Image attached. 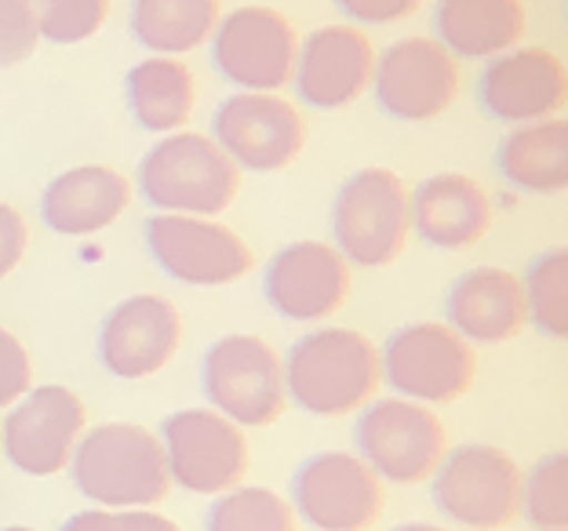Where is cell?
<instances>
[{"mask_svg": "<svg viewBox=\"0 0 568 531\" xmlns=\"http://www.w3.org/2000/svg\"><path fill=\"white\" fill-rule=\"evenodd\" d=\"M41 44L30 0H0V70L19 67Z\"/></svg>", "mask_w": 568, "mask_h": 531, "instance_id": "cell-31", "label": "cell"}, {"mask_svg": "<svg viewBox=\"0 0 568 531\" xmlns=\"http://www.w3.org/2000/svg\"><path fill=\"white\" fill-rule=\"evenodd\" d=\"M379 368L383 386H390L394 397L437 408L470 394L477 379V354L448 324L416 320L397 328L379 346Z\"/></svg>", "mask_w": 568, "mask_h": 531, "instance_id": "cell-7", "label": "cell"}, {"mask_svg": "<svg viewBox=\"0 0 568 531\" xmlns=\"http://www.w3.org/2000/svg\"><path fill=\"white\" fill-rule=\"evenodd\" d=\"M37 33L51 44H81L106 25L110 0H30Z\"/></svg>", "mask_w": 568, "mask_h": 531, "instance_id": "cell-30", "label": "cell"}, {"mask_svg": "<svg viewBox=\"0 0 568 531\" xmlns=\"http://www.w3.org/2000/svg\"><path fill=\"white\" fill-rule=\"evenodd\" d=\"M351 263L321 241H295L270 258L263 295L274 314L295 324H317L335 317L354 292Z\"/></svg>", "mask_w": 568, "mask_h": 531, "instance_id": "cell-17", "label": "cell"}, {"mask_svg": "<svg viewBox=\"0 0 568 531\" xmlns=\"http://www.w3.org/2000/svg\"><path fill=\"white\" fill-rule=\"evenodd\" d=\"M376 51L357 25H321L300 41L295 92L314 110H343L372 88Z\"/></svg>", "mask_w": 568, "mask_h": 531, "instance_id": "cell-19", "label": "cell"}, {"mask_svg": "<svg viewBox=\"0 0 568 531\" xmlns=\"http://www.w3.org/2000/svg\"><path fill=\"white\" fill-rule=\"evenodd\" d=\"M481 110L499 124H536L565 110L568 73L565 62L547 48H510L488 59L477 81Z\"/></svg>", "mask_w": 568, "mask_h": 531, "instance_id": "cell-18", "label": "cell"}, {"mask_svg": "<svg viewBox=\"0 0 568 531\" xmlns=\"http://www.w3.org/2000/svg\"><path fill=\"white\" fill-rule=\"evenodd\" d=\"M183 346V317L158 292L118 303L99 328V365L113 379L139 382L161 375Z\"/></svg>", "mask_w": 568, "mask_h": 531, "instance_id": "cell-16", "label": "cell"}, {"mask_svg": "<svg viewBox=\"0 0 568 531\" xmlns=\"http://www.w3.org/2000/svg\"><path fill=\"white\" fill-rule=\"evenodd\" d=\"M496 167L503 183L521 193H565L568 186V121L550 116V121L521 124L499 142Z\"/></svg>", "mask_w": 568, "mask_h": 531, "instance_id": "cell-25", "label": "cell"}, {"mask_svg": "<svg viewBox=\"0 0 568 531\" xmlns=\"http://www.w3.org/2000/svg\"><path fill=\"white\" fill-rule=\"evenodd\" d=\"M219 0H132V37L153 55H186L212 41Z\"/></svg>", "mask_w": 568, "mask_h": 531, "instance_id": "cell-26", "label": "cell"}, {"mask_svg": "<svg viewBox=\"0 0 568 531\" xmlns=\"http://www.w3.org/2000/svg\"><path fill=\"white\" fill-rule=\"evenodd\" d=\"M357 456L365 459L386 484H426L445 459L448 430L434 408L405 397H376L357 411L354 426Z\"/></svg>", "mask_w": 568, "mask_h": 531, "instance_id": "cell-8", "label": "cell"}, {"mask_svg": "<svg viewBox=\"0 0 568 531\" xmlns=\"http://www.w3.org/2000/svg\"><path fill=\"white\" fill-rule=\"evenodd\" d=\"M212 139L244 172H284L306 146L303 113L284 95L237 92L215 110Z\"/></svg>", "mask_w": 568, "mask_h": 531, "instance_id": "cell-15", "label": "cell"}, {"mask_svg": "<svg viewBox=\"0 0 568 531\" xmlns=\"http://www.w3.org/2000/svg\"><path fill=\"white\" fill-rule=\"evenodd\" d=\"M142 237L153 263L190 288H226L252 274V248L219 218L150 215Z\"/></svg>", "mask_w": 568, "mask_h": 531, "instance_id": "cell-13", "label": "cell"}, {"mask_svg": "<svg viewBox=\"0 0 568 531\" xmlns=\"http://www.w3.org/2000/svg\"><path fill=\"white\" fill-rule=\"evenodd\" d=\"M33 386V360L19 335L0 328V408H11Z\"/></svg>", "mask_w": 568, "mask_h": 531, "instance_id": "cell-32", "label": "cell"}, {"mask_svg": "<svg viewBox=\"0 0 568 531\" xmlns=\"http://www.w3.org/2000/svg\"><path fill=\"white\" fill-rule=\"evenodd\" d=\"M332 248L351 266L379 269L405 255L412 237L408 186L390 167H361L335 193Z\"/></svg>", "mask_w": 568, "mask_h": 531, "instance_id": "cell-4", "label": "cell"}, {"mask_svg": "<svg viewBox=\"0 0 568 531\" xmlns=\"http://www.w3.org/2000/svg\"><path fill=\"white\" fill-rule=\"evenodd\" d=\"M124 99L142 132L172 135L186 127L197 106V81L183 59L150 55L124 76Z\"/></svg>", "mask_w": 568, "mask_h": 531, "instance_id": "cell-24", "label": "cell"}, {"mask_svg": "<svg viewBox=\"0 0 568 531\" xmlns=\"http://www.w3.org/2000/svg\"><path fill=\"white\" fill-rule=\"evenodd\" d=\"M139 193L161 215H223L241 193V167L212 135L172 132L139 164Z\"/></svg>", "mask_w": 568, "mask_h": 531, "instance_id": "cell-3", "label": "cell"}, {"mask_svg": "<svg viewBox=\"0 0 568 531\" xmlns=\"http://www.w3.org/2000/svg\"><path fill=\"white\" fill-rule=\"evenodd\" d=\"M168 477L190 496H223L244 484L252 466L248 437L215 408H183L161 422Z\"/></svg>", "mask_w": 568, "mask_h": 531, "instance_id": "cell-9", "label": "cell"}, {"mask_svg": "<svg viewBox=\"0 0 568 531\" xmlns=\"http://www.w3.org/2000/svg\"><path fill=\"white\" fill-rule=\"evenodd\" d=\"M528 324L547 335V339H565L568 335V252L547 248L532 258L521 280Z\"/></svg>", "mask_w": 568, "mask_h": 531, "instance_id": "cell-28", "label": "cell"}, {"mask_svg": "<svg viewBox=\"0 0 568 531\" xmlns=\"http://www.w3.org/2000/svg\"><path fill=\"white\" fill-rule=\"evenodd\" d=\"M67 470L92 507L113 513L153 510L175 488L161 437L139 422H102L84 430Z\"/></svg>", "mask_w": 568, "mask_h": 531, "instance_id": "cell-2", "label": "cell"}, {"mask_svg": "<svg viewBox=\"0 0 568 531\" xmlns=\"http://www.w3.org/2000/svg\"><path fill=\"white\" fill-rule=\"evenodd\" d=\"M212 59L219 76L241 92L281 95L295 76L300 33L281 11L244 4L219 16L212 33Z\"/></svg>", "mask_w": 568, "mask_h": 531, "instance_id": "cell-11", "label": "cell"}, {"mask_svg": "<svg viewBox=\"0 0 568 531\" xmlns=\"http://www.w3.org/2000/svg\"><path fill=\"white\" fill-rule=\"evenodd\" d=\"M292 510L314 531H372L386 510V488L357 451H314L292 477Z\"/></svg>", "mask_w": 568, "mask_h": 531, "instance_id": "cell-10", "label": "cell"}, {"mask_svg": "<svg viewBox=\"0 0 568 531\" xmlns=\"http://www.w3.org/2000/svg\"><path fill=\"white\" fill-rule=\"evenodd\" d=\"M201 390L209 408L241 430H266L288 411L281 354L260 335H223L201 357Z\"/></svg>", "mask_w": 568, "mask_h": 531, "instance_id": "cell-6", "label": "cell"}, {"mask_svg": "<svg viewBox=\"0 0 568 531\" xmlns=\"http://www.w3.org/2000/svg\"><path fill=\"white\" fill-rule=\"evenodd\" d=\"M0 531H37V528H26V524H8V528H0Z\"/></svg>", "mask_w": 568, "mask_h": 531, "instance_id": "cell-38", "label": "cell"}, {"mask_svg": "<svg viewBox=\"0 0 568 531\" xmlns=\"http://www.w3.org/2000/svg\"><path fill=\"white\" fill-rule=\"evenodd\" d=\"M284 365V394L288 405L314 419H346L372 405L383 390L379 346L354 328L306 331L288 349Z\"/></svg>", "mask_w": 568, "mask_h": 531, "instance_id": "cell-1", "label": "cell"}, {"mask_svg": "<svg viewBox=\"0 0 568 531\" xmlns=\"http://www.w3.org/2000/svg\"><path fill=\"white\" fill-rule=\"evenodd\" d=\"M459 88V59L430 37H405V41H394L383 55H376L372 95L394 121H434L456 102Z\"/></svg>", "mask_w": 568, "mask_h": 531, "instance_id": "cell-14", "label": "cell"}, {"mask_svg": "<svg viewBox=\"0 0 568 531\" xmlns=\"http://www.w3.org/2000/svg\"><path fill=\"white\" fill-rule=\"evenodd\" d=\"M121 531H183L172 517L161 510H124L121 513Z\"/></svg>", "mask_w": 568, "mask_h": 531, "instance_id": "cell-36", "label": "cell"}, {"mask_svg": "<svg viewBox=\"0 0 568 531\" xmlns=\"http://www.w3.org/2000/svg\"><path fill=\"white\" fill-rule=\"evenodd\" d=\"M132 204V183L106 164H81L44 186L41 218L62 237H95L110 229Z\"/></svg>", "mask_w": 568, "mask_h": 531, "instance_id": "cell-22", "label": "cell"}, {"mask_svg": "<svg viewBox=\"0 0 568 531\" xmlns=\"http://www.w3.org/2000/svg\"><path fill=\"white\" fill-rule=\"evenodd\" d=\"M335 4L361 25H390L416 16L423 0H335Z\"/></svg>", "mask_w": 568, "mask_h": 531, "instance_id": "cell-34", "label": "cell"}, {"mask_svg": "<svg viewBox=\"0 0 568 531\" xmlns=\"http://www.w3.org/2000/svg\"><path fill=\"white\" fill-rule=\"evenodd\" d=\"M204 531H300V517L277 491L237 484L215 496Z\"/></svg>", "mask_w": 568, "mask_h": 531, "instance_id": "cell-27", "label": "cell"}, {"mask_svg": "<svg viewBox=\"0 0 568 531\" xmlns=\"http://www.w3.org/2000/svg\"><path fill=\"white\" fill-rule=\"evenodd\" d=\"M445 324L470 346L518 339L528 324L521 277L503 266H477L459 274L445 295Z\"/></svg>", "mask_w": 568, "mask_h": 531, "instance_id": "cell-21", "label": "cell"}, {"mask_svg": "<svg viewBox=\"0 0 568 531\" xmlns=\"http://www.w3.org/2000/svg\"><path fill=\"white\" fill-rule=\"evenodd\" d=\"M521 517L536 531H568V456L561 448L521 473Z\"/></svg>", "mask_w": 568, "mask_h": 531, "instance_id": "cell-29", "label": "cell"}, {"mask_svg": "<svg viewBox=\"0 0 568 531\" xmlns=\"http://www.w3.org/2000/svg\"><path fill=\"white\" fill-rule=\"evenodd\" d=\"M525 0H437L434 30L456 59H496L525 37Z\"/></svg>", "mask_w": 568, "mask_h": 531, "instance_id": "cell-23", "label": "cell"}, {"mask_svg": "<svg viewBox=\"0 0 568 531\" xmlns=\"http://www.w3.org/2000/svg\"><path fill=\"white\" fill-rule=\"evenodd\" d=\"M88 430V408L70 386H30L0 419V456L26 477H55Z\"/></svg>", "mask_w": 568, "mask_h": 531, "instance_id": "cell-12", "label": "cell"}, {"mask_svg": "<svg viewBox=\"0 0 568 531\" xmlns=\"http://www.w3.org/2000/svg\"><path fill=\"white\" fill-rule=\"evenodd\" d=\"M26 248H30V226H26L19 208L0 201V280L22 266Z\"/></svg>", "mask_w": 568, "mask_h": 531, "instance_id": "cell-33", "label": "cell"}, {"mask_svg": "<svg viewBox=\"0 0 568 531\" xmlns=\"http://www.w3.org/2000/svg\"><path fill=\"white\" fill-rule=\"evenodd\" d=\"M412 229L423 244L442 252H467L481 244L496 226L493 197L470 175L442 172L423 178L416 193H408Z\"/></svg>", "mask_w": 568, "mask_h": 531, "instance_id": "cell-20", "label": "cell"}, {"mask_svg": "<svg viewBox=\"0 0 568 531\" xmlns=\"http://www.w3.org/2000/svg\"><path fill=\"white\" fill-rule=\"evenodd\" d=\"M59 531H121V513L92 507V510H81V513L67 517Z\"/></svg>", "mask_w": 568, "mask_h": 531, "instance_id": "cell-35", "label": "cell"}, {"mask_svg": "<svg viewBox=\"0 0 568 531\" xmlns=\"http://www.w3.org/2000/svg\"><path fill=\"white\" fill-rule=\"evenodd\" d=\"M437 513L467 531H503L521 517V466L496 445H456L430 477Z\"/></svg>", "mask_w": 568, "mask_h": 531, "instance_id": "cell-5", "label": "cell"}, {"mask_svg": "<svg viewBox=\"0 0 568 531\" xmlns=\"http://www.w3.org/2000/svg\"><path fill=\"white\" fill-rule=\"evenodd\" d=\"M390 531H448V528H442V524H426V521H408V524H397V528H390Z\"/></svg>", "mask_w": 568, "mask_h": 531, "instance_id": "cell-37", "label": "cell"}]
</instances>
